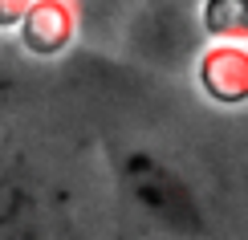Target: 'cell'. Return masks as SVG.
Returning a JSON list of instances; mask_svg holds the SVG:
<instances>
[{"label": "cell", "instance_id": "2", "mask_svg": "<svg viewBox=\"0 0 248 240\" xmlns=\"http://www.w3.org/2000/svg\"><path fill=\"white\" fill-rule=\"evenodd\" d=\"M203 25L224 37L248 33V0H208L203 4Z\"/></svg>", "mask_w": 248, "mask_h": 240}, {"label": "cell", "instance_id": "1", "mask_svg": "<svg viewBox=\"0 0 248 240\" xmlns=\"http://www.w3.org/2000/svg\"><path fill=\"white\" fill-rule=\"evenodd\" d=\"M118 183L126 200L151 224L167 228V232H200L203 228V212L191 183L155 151H130L118 163Z\"/></svg>", "mask_w": 248, "mask_h": 240}, {"label": "cell", "instance_id": "3", "mask_svg": "<svg viewBox=\"0 0 248 240\" xmlns=\"http://www.w3.org/2000/svg\"><path fill=\"white\" fill-rule=\"evenodd\" d=\"M4 81H8V78H4V69H0V86H4Z\"/></svg>", "mask_w": 248, "mask_h": 240}]
</instances>
